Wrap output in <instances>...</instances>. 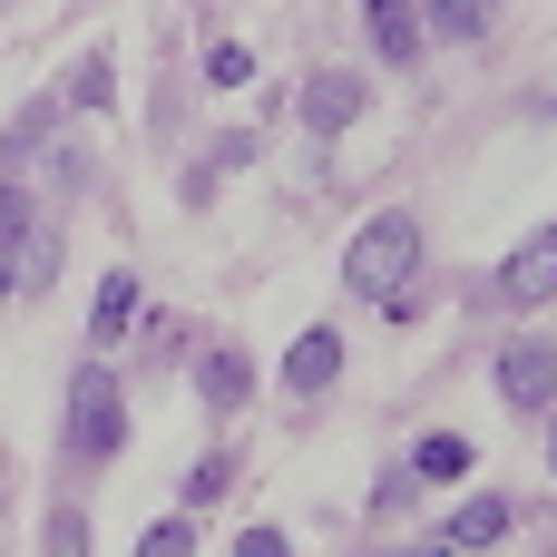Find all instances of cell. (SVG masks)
Wrapping results in <instances>:
<instances>
[{
    "label": "cell",
    "instance_id": "cell-8",
    "mask_svg": "<svg viewBox=\"0 0 557 557\" xmlns=\"http://www.w3.org/2000/svg\"><path fill=\"white\" fill-rule=\"evenodd\" d=\"M490 20H499V0H421V29L431 39H460V49H480Z\"/></svg>",
    "mask_w": 557,
    "mask_h": 557
},
{
    "label": "cell",
    "instance_id": "cell-6",
    "mask_svg": "<svg viewBox=\"0 0 557 557\" xmlns=\"http://www.w3.org/2000/svg\"><path fill=\"white\" fill-rule=\"evenodd\" d=\"M333 372H343V333H333V323H313V333L284 352V392H294V401H313Z\"/></svg>",
    "mask_w": 557,
    "mask_h": 557
},
{
    "label": "cell",
    "instance_id": "cell-7",
    "mask_svg": "<svg viewBox=\"0 0 557 557\" xmlns=\"http://www.w3.org/2000/svg\"><path fill=\"white\" fill-rule=\"evenodd\" d=\"M352 117H362V78H352V69H323V78L304 88V127H323V137H343Z\"/></svg>",
    "mask_w": 557,
    "mask_h": 557
},
{
    "label": "cell",
    "instance_id": "cell-15",
    "mask_svg": "<svg viewBox=\"0 0 557 557\" xmlns=\"http://www.w3.org/2000/svg\"><path fill=\"white\" fill-rule=\"evenodd\" d=\"M206 78H215V88H245V78H255V49H206Z\"/></svg>",
    "mask_w": 557,
    "mask_h": 557
},
{
    "label": "cell",
    "instance_id": "cell-17",
    "mask_svg": "<svg viewBox=\"0 0 557 557\" xmlns=\"http://www.w3.org/2000/svg\"><path fill=\"white\" fill-rule=\"evenodd\" d=\"M215 490H225V460H196V470H186V509H206Z\"/></svg>",
    "mask_w": 557,
    "mask_h": 557
},
{
    "label": "cell",
    "instance_id": "cell-12",
    "mask_svg": "<svg viewBox=\"0 0 557 557\" xmlns=\"http://www.w3.org/2000/svg\"><path fill=\"white\" fill-rule=\"evenodd\" d=\"M411 470H421V480H470V441H460V431H431V441L411 450Z\"/></svg>",
    "mask_w": 557,
    "mask_h": 557
},
{
    "label": "cell",
    "instance_id": "cell-16",
    "mask_svg": "<svg viewBox=\"0 0 557 557\" xmlns=\"http://www.w3.org/2000/svg\"><path fill=\"white\" fill-rule=\"evenodd\" d=\"M69 98H78V108H108V59H78V78H69Z\"/></svg>",
    "mask_w": 557,
    "mask_h": 557
},
{
    "label": "cell",
    "instance_id": "cell-19",
    "mask_svg": "<svg viewBox=\"0 0 557 557\" xmlns=\"http://www.w3.org/2000/svg\"><path fill=\"white\" fill-rule=\"evenodd\" d=\"M411 557H470V548H460V539L441 529V539H421V548H411Z\"/></svg>",
    "mask_w": 557,
    "mask_h": 557
},
{
    "label": "cell",
    "instance_id": "cell-2",
    "mask_svg": "<svg viewBox=\"0 0 557 557\" xmlns=\"http://www.w3.org/2000/svg\"><path fill=\"white\" fill-rule=\"evenodd\" d=\"M117 441H127V401H117L108 362H88V372L69 382V450H78V460H117Z\"/></svg>",
    "mask_w": 557,
    "mask_h": 557
},
{
    "label": "cell",
    "instance_id": "cell-10",
    "mask_svg": "<svg viewBox=\"0 0 557 557\" xmlns=\"http://www.w3.org/2000/svg\"><path fill=\"white\" fill-rule=\"evenodd\" d=\"M509 529H519V499H460V519H450V539H460L470 557H480V548H499Z\"/></svg>",
    "mask_w": 557,
    "mask_h": 557
},
{
    "label": "cell",
    "instance_id": "cell-5",
    "mask_svg": "<svg viewBox=\"0 0 557 557\" xmlns=\"http://www.w3.org/2000/svg\"><path fill=\"white\" fill-rule=\"evenodd\" d=\"M362 29H372V49H382L392 69H411L421 39H431V29H421V0H362Z\"/></svg>",
    "mask_w": 557,
    "mask_h": 557
},
{
    "label": "cell",
    "instance_id": "cell-4",
    "mask_svg": "<svg viewBox=\"0 0 557 557\" xmlns=\"http://www.w3.org/2000/svg\"><path fill=\"white\" fill-rule=\"evenodd\" d=\"M499 294H509V304H548L557 294V225H539V235L499 264Z\"/></svg>",
    "mask_w": 557,
    "mask_h": 557
},
{
    "label": "cell",
    "instance_id": "cell-11",
    "mask_svg": "<svg viewBox=\"0 0 557 557\" xmlns=\"http://www.w3.org/2000/svg\"><path fill=\"white\" fill-rule=\"evenodd\" d=\"M127 323H137V274H108V284H98V313H88V343H98V352H117V333H127Z\"/></svg>",
    "mask_w": 557,
    "mask_h": 557
},
{
    "label": "cell",
    "instance_id": "cell-9",
    "mask_svg": "<svg viewBox=\"0 0 557 557\" xmlns=\"http://www.w3.org/2000/svg\"><path fill=\"white\" fill-rule=\"evenodd\" d=\"M196 392H206V411H235V401L255 392V372H245V352H235V343H215V352L196 362Z\"/></svg>",
    "mask_w": 557,
    "mask_h": 557
},
{
    "label": "cell",
    "instance_id": "cell-3",
    "mask_svg": "<svg viewBox=\"0 0 557 557\" xmlns=\"http://www.w3.org/2000/svg\"><path fill=\"white\" fill-rule=\"evenodd\" d=\"M499 401H509V411H548V401H557V343L529 333V343L499 352Z\"/></svg>",
    "mask_w": 557,
    "mask_h": 557
},
{
    "label": "cell",
    "instance_id": "cell-1",
    "mask_svg": "<svg viewBox=\"0 0 557 557\" xmlns=\"http://www.w3.org/2000/svg\"><path fill=\"white\" fill-rule=\"evenodd\" d=\"M411 274H421V215H411V206H382V215L352 235V255H343V284H352V294H382V304H401V294H411Z\"/></svg>",
    "mask_w": 557,
    "mask_h": 557
},
{
    "label": "cell",
    "instance_id": "cell-18",
    "mask_svg": "<svg viewBox=\"0 0 557 557\" xmlns=\"http://www.w3.org/2000/svg\"><path fill=\"white\" fill-rule=\"evenodd\" d=\"M235 557H294V539H284V529H245V539H235Z\"/></svg>",
    "mask_w": 557,
    "mask_h": 557
},
{
    "label": "cell",
    "instance_id": "cell-14",
    "mask_svg": "<svg viewBox=\"0 0 557 557\" xmlns=\"http://www.w3.org/2000/svg\"><path fill=\"white\" fill-rule=\"evenodd\" d=\"M137 557H196V529H186V519H157V529L137 539Z\"/></svg>",
    "mask_w": 557,
    "mask_h": 557
},
{
    "label": "cell",
    "instance_id": "cell-13",
    "mask_svg": "<svg viewBox=\"0 0 557 557\" xmlns=\"http://www.w3.org/2000/svg\"><path fill=\"white\" fill-rule=\"evenodd\" d=\"M20 235H29V196L0 186V294H10V255H20Z\"/></svg>",
    "mask_w": 557,
    "mask_h": 557
},
{
    "label": "cell",
    "instance_id": "cell-20",
    "mask_svg": "<svg viewBox=\"0 0 557 557\" xmlns=\"http://www.w3.org/2000/svg\"><path fill=\"white\" fill-rule=\"evenodd\" d=\"M548 470H557V421H548Z\"/></svg>",
    "mask_w": 557,
    "mask_h": 557
}]
</instances>
